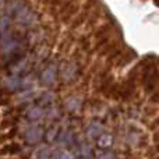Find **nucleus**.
<instances>
[{
  "instance_id": "nucleus-3",
  "label": "nucleus",
  "mask_w": 159,
  "mask_h": 159,
  "mask_svg": "<svg viewBox=\"0 0 159 159\" xmlns=\"http://www.w3.org/2000/svg\"><path fill=\"white\" fill-rule=\"evenodd\" d=\"M154 2H155V3H157V4H158V6H159V0H154Z\"/></svg>"
},
{
  "instance_id": "nucleus-1",
  "label": "nucleus",
  "mask_w": 159,
  "mask_h": 159,
  "mask_svg": "<svg viewBox=\"0 0 159 159\" xmlns=\"http://www.w3.org/2000/svg\"><path fill=\"white\" fill-rule=\"evenodd\" d=\"M27 140L28 141H38L39 138L42 137V131L39 129H32V130H30V131L27 133Z\"/></svg>"
},
{
  "instance_id": "nucleus-2",
  "label": "nucleus",
  "mask_w": 159,
  "mask_h": 159,
  "mask_svg": "<svg viewBox=\"0 0 159 159\" xmlns=\"http://www.w3.org/2000/svg\"><path fill=\"white\" fill-rule=\"evenodd\" d=\"M154 141H155V143H159V131L154 134Z\"/></svg>"
}]
</instances>
